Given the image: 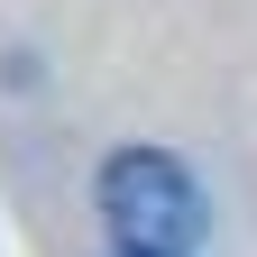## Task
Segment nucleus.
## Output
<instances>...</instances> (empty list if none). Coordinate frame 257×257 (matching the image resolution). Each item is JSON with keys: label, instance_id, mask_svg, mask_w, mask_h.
I'll return each instance as SVG.
<instances>
[{"label": "nucleus", "instance_id": "f257e3e1", "mask_svg": "<svg viewBox=\"0 0 257 257\" xmlns=\"http://www.w3.org/2000/svg\"><path fill=\"white\" fill-rule=\"evenodd\" d=\"M101 220L119 257H193L202 248V184L166 147H119L101 166Z\"/></svg>", "mask_w": 257, "mask_h": 257}]
</instances>
